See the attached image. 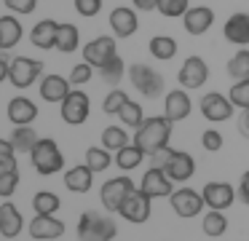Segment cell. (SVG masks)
Listing matches in <instances>:
<instances>
[{"label": "cell", "mask_w": 249, "mask_h": 241, "mask_svg": "<svg viewBox=\"0 0 249 241\" xmlns=\"http://www.w3.org/2000/svg\"><path fill=\"white\" fill-rule=\"evenodd\" d=\"M169 137H172V121L166 115H153L145 118V123L134 131V145L145 150V155H153L161 148H169Z\"/></svg>", "instance_id": "obj_1"}, {"label": "cell", "mask_w": 249, "mask_h": 241, "mask_svg": "<svg viewBox=\"0 0 249 241\" xmlns=\"http://www.w3.org/2000/svg\"><path fill=\"white\" fill-rule=\"evenodd\" d=\"M118 236V225L102 212H83L78 217V239L81 241H113Z\"/></svg>", "instance_id": "obj_2"}, {"label": "cell", "mask_w": 249, "mask_h": 241, "mask_svg": "<svg viewBox=\"0 0 249 241\" xmlns=\"http://www.w3.org/2000/svg\"><path fill=\"white\" fill-rule=\"evenodd\" d=\"M30 161H33L35 171L43 174V177L56 174V171H62V166H65V155H62L59 145H56L54 139H38L35 150L30 153Z\"/></svg>", "instance_id": "obj_3"}, {"label": "cell", "mask_w": 249, "mask_h": 241, "mask_svg": "<svg viewBox=\"0 0 249 241\" xmlns=\"http://www.w3.org/2000/svg\"><path fill=\"white\" fill-rule=\"evenodd\" d=\"M134 190H137L134 180L126 177V174H121V177H113V180H107L102 185V190H99V201H102V206L107 209V212H121L124 201Z\"/></svg>", "instance_id": "obj_4"}, {"label": "cell", "mask_w": 249, "mask_h": 241, "mask_svg": "<svg viewBox=\"0 0 249 241\" xmlns=\"http://www.w3.org/2000/svg\"><path fill=\"white\" fill-rule=\"evenodd\" d=\"M129 80L140 94L150 96V99H156V96L163 94V75L156 73L150 64H131L129 67Z\"/></svg>", "instance_id": "obj_5"}, {"label": "cell", "mask_w": 249, "mask_h": 241, "mask_svg": "<svg viewBox=\"0 0 249 241\" xmlns=\"http://www.w3.org/2000/svg\"><path fill=\"white\" fill-rule=\"evenodd\" d=\"M236 105L231 102V96L220 94V91H209V94L201 96V115L212 123H225L233 118Z\"/></svg>", "instance_id": "obj_6"}, {"label": "cell", "mask_w": 249, "mask_h": 241, "mask_svg": "<svg viewBox=\"0 0 249 241\" xmlns=\"http://www.w3.org/2000/svg\"><path fill=\"white\" fill-rule=\"evenodd\" d=\"M89 110H91V102H89V94L81 91V89H72L70 94H67V99L59 105L62 121L70 123V126H81V123H86Z\"/></svg>", "instance_id": "obj_7"}, {"label": "cell", "mask_w": 249, "mask_h": 241, "mask_svg": "<svg viewBox=\"0 0 249 241\" xmlns=\"http://www.w3.org/2000/svg\"><path fill=\"white\" fill-rule=\"evenodd\" d=\"M40 73H43V62L30 59V56H14L11 70H8V80L17 89H30L40 78Z\"/></svg>", "instance_id": "obj_8"}, {"label": "cell", "mask_w": 249, "mask_h": 241, "mask_svg": "<svg viewBox=\"0 0 249 241\" xmlns=\"http://www.w3.org/2000/svg\"><path fill=\"white\" fill-rule=\"evenodd\" d=\"M113 56H118V48H115V37L113 35H99L91 43L83 46V62H89L91 67H105Z\"/></svg>", "instance_id": "obj_9"}, {"label": "cell", "mask_w": 249, "mask_h": 241, "mask_svg": "<svg viewBox=\"0 0 249 241\" xmlns=\"http://www.w3.org/2000/svg\"><path fill=\"white\" fill-rule=\"evenodd\" d=\"M140 190L147 193L150 198H169V196L174 193V180H172V177H169L163 169H158V166H150V169L142 174Z\"/></svg>", "instance_id": "obj_10"}, {"label": "cell", "mask_w": 249, "mask_h": 241, "mask_svg": "<svg viewBox=\"0 0 249 241\" xmlns=\"http://www.w3.org/2000/svg\"><path fill=\"white\" fill-rule=\"evenodd\" d=\"M177 80L182 89L193 91V89H201V86L209 80V67H206V62L201 56H188L182 62V67H179L177 73Z\"/></svg>", "instance_id": "obj_11"}, {"label": "cell", "mask_w": 249, "mask_h": 241, "mask_svg": "<svg viewBox=\"0 0 249 241\" xmlns=\"http://www.w3.org/2000/svg\"><path fill=\"white\" fill-rule=\"evenodd\" d=\"M169 204H172L174 214H179V217H185V220L201 214V206H206L204 196L196 193L193 187H179V190H174L172 196H169Z\"/></svg>", "instance_id": "obj_12"}, {"label": "cell", "mask_w": 249, "mask_h": 241, "mask_svg": "<svg viewBox=\"0 0 249 241\" xmlns=\"http://www.w3.org/2000/svg\"><path fill=\"white\" fill-rule=\"evenodd\" d=\"M150 201H153V198L147 196V193H142L140 187H137V190L124 201V206H121V212H118V214L126 220V222L142 225V222H147V217H150Z\"/></svg>", "instance_id": "obj_13"}, {"label": "cell", "mask_w": 249, "mask_h": 241, "mask_svg": "<svg viewBox=\"0 0 249 241\" xmlns=\"http://www.w3.org/2000/svg\"><path fill=\"white\" fill-rule=\"evenodd\" d=\"M214 24V11L209 5H190L188 14L182 16V27L188 35H204Z\"/></svg>", "instance_id": "obj_14"}, {"label": "cell", "mask_w": 249, "mask_h": 241, "mask_svg": "<svg viewBox=\"0 0 249 241\" xmlns=\"http://www.w3.org/2000/svg\"><path fill=\"white\" fill-rule=\"evenodd\" d=\"M30 236L38 241H51V239H59L65 236V222L54 214H35L30 220Z\"/></svg>", "instance_id": "obj_15"}, {"label": "cell", "mask_w": 249, "mask_h": 241, "mask_svg": "<svg viewBox=\"0 0 249 241\" xmlns=\"http://www.w3.org/2000/svg\"><path fill=\"white\" fill-rule=\"evenodd\" d=\"M110 30L115 37H131L140 30V19H137V11L129 5H118V8L110 11Z\"/></svg>", "instance_id": "obj_16"}, {"label": "cell", "mask_w": 249, "mask_h": 241, "mask_svg": "<svg viewBox=\"0 0 249 241\" xmlns=\"http://www.w3.org/2000/svg\"><path fill=\"white\" fill-rule=\"evenodd\" d=\"M190 110H193V102H190V96H188V89H174V91H169L166 99H163V115L172 123L185 121V118L190 115Z\"/></svg>", "instance_id": "obj_17"}, {"label": "cell", "mask_w": 249, "mask_h": 241, "mask_svg": "<svg viewBox=\"0 0 249 241\" xmlns=\"http://www.w3.org/2000/svg\"><path fill=\"white\" fill-rule=\"evenodd\" d=\"M201 196H204L206 206L220 209V212H225V209L236 201V190H233V185H228V182H206Z\"/></svg>", "instance_id": "obj_18"}, {"label": "cell", "mask_w": 249, "mask_h": 241, "mask_svg": "<svg viewBox=\"0 0 249 241\" xmlns=\"http://www.w3.org/2000/svg\"><path fill=\"white\" fill-rule=\"evenodd\" d=\"M222 35H225V40L233 43V46L247 48L249 46V14H244V11L231 14L225 21V27H222Z\"/></svg>", "instance_id": "obj_19"}, {"label": "cell", "mask_w": 249, "mask_h": 241, "mask_svg": "<svg viewBox=\"0 0 249 241\" xmlns=\"http://www.w3.org/2000/svg\"><path fill=\"white\" fill-rule=\"evenodd\" d=\"M6 115L14 126H33V121L38 118V105L27 96H14L6 107Z\"/></svg>", "instance_id": "obj_20"}, {"label": "cell", "mask_w": 249, "mask_h": 241, "mask_svg": "<svg viewBox=\"0 0 249 241\" xmlns=\"http://www.w3.org/2000/svg\"><path fill=\"white\" fill-rule=\"evenodd\" d=\"M72 91V83H70V78H62V75H56V73H51V75H46L43 80H40V99H46V102H65L67 99V94Z\"/></svg>", "instance_id": "obj_21"}, {"label": "cell", "mask_w": 249, "mask_h": 241, "mask_svg": "<svg viewBox=\"0 0 249 241\" xmlns=\"http://www.w3.org/2000/svg\"><path fill=\"white\" fill-rule=\"evenodd\" d=\"M163 171H166L174 182H188L190 177L196 174V161H193V155L185 153V150H174L169 164L163 166Z\"/></svg>", "instance_id": "obj_22"}, {"label": "cell", "mask_w": 249, "mask_h": 241, "mask_svg": "<svg viewBox=\"0 0 249 241\" xmlns=\"http://www.w3.org/2000/svg\"><path fill=\"white\" fill-rule=\"evenodd\" d=\"M22 228H24L22 214H19V209L6 198V201L0 204V233H3V239H17V236L22 233Z\"/></svg>", "instance_id": "obj_23"}, {"label": "cell", "mask_w": 249, "mask_h": 241, "mask_svg": "<svg viewBox=\"0 0 249 241\" xmlns=\"http://www.w3.org/2000/svg\"><path fill=\"white\" fill-rule=\"evenodd\" d=\"M56 32H59V21L54 19H43L30 30V43L35 48H56Z\"/></svg>", "instance_id": "obj_24"}, {"label": "cell", "mask_w": 249, "mask_h": 241, "mask_svg": "<svg viewBox=\"0 0 249 241\" xmlns=\"http://www.w3.org/2000/svg\"><path fill=\"white\" fill-rule=\"evenodd\" d=\"M91 182H94V169L89 164L72 166V169L65 171V187L70 193H89L91 190Z\"/></svg>", "instance_id": "obj_25"}, {"label": "cell", "mask_w": 249, "mask_h": 241, "mask_svg": "<svg viewBox=\"0 0 249 241\" xmlns=\"http://www.w3.org/2000/svg\"><path fill=\"white\" fill-rule=\"evenodd\" d=\"M19 40H22V24H19V19L11 14H3L0 16V51L8 54Z\"/></svg>", "instance_id": "obj_26"}, {"label": "cell", "mask_w": 249, "mask_h": 241, "mask_svg": "<svg viewBox=\"0 0 249 241\" xmlns=\"http://www.w3.org/2000/svg\"><path fill=\"white\" fill-rule=\"evenodd\" d=\"M38 134H35V129L33 126H14V131L8 134V142L14 145V150L17 153H33L35 150V145H38Z\"/></svg>", "instance_id": "obj_27"}, {"label": "cell", "mask_w": 249, "mask_h": 241, "mask_svg": "<svg viewBox=\"0 0 249 241\" xmlns=\"http://www.w3.org/2000/svg\"><path fill=\"white\" fill-rule=\"evenodd\" d=\"M78 46H81V32H78V27L70 24V21H59V32H56V51L72 54Z\"/></svg>", "instance_id": "obj_28"}, {"label": "cell", "mask_w": 249, "mask_h": 241, "mask_svg": "<svg viewBox=\"0 0 249 241\" xmlns=\"http://www.w3.org/2000/svg\"><path fill=\"white\" fill-rule=\"evenodd\" d=\"M147 48H150V56L161 59V62H169L172 56H177V40L172 35H153Z\"/></svg>", "instance_id": "obj_29"}, {"label": "cell", "mask_w": 249, "mask_h": 241, "mask_svg": "<svg viewBox=\"0 0 249 241\" xmlns=\"http://www.w3.org/2000/svg\"><path fill=\"white\" fill-rule=\"evenodd\" d=\"M142 161H145V150L137 148L134 142L126 145V148H121L118 153H115V166H118V169H124V171L137 169V166H140Z\"/></svg>", "instance_id": "obj_30"}, {"label": "cell", "mask_w": 249, "mask_h": 241, "mask_svg": "<svg viewBox=\"0 0 249 241\" xmlns=\"http://www.w3.org/2000/svg\"><path fill=\"white\" fill-rule=\"evenodd\" d=\"M118 118H121V123H124V126L134 129V131L142 126V123H145L142 105H140V102H134V99H126V102H124V107L118 110Z\"/></svg>", "instance_id": "obj_31"}, {"label": "cell", "mask_w": 249, "mask_h": 241, "mask_svg": "<svg viewBox=\"0 0 249 241\" xmlns=\"http://www.w3.org/2000/svg\"><path fill=\"white\" fill-rule=\"evenodd\" d=\"M126 145H131V139H129V134H126L124 126H107L102 131V148H107L110 153H118Z\"/></svg>", "instance_id": "obj_32"}, {"label": "cell", "mask_w": 249, "mask_h": 241, "mask_svg": "<svg viewBox=\"0 0 249 241\" xmlns=\"http://www.w3.org/2000/svg\"><path fill=\"white\" fill-rule=\"evenodd\" d=\"M201 228H204L206 236L217 239V236H222L228 230V220H225V214H222L220 209H209V212L204 214V220H201Z\"/></svg>", "instance_id": "obj_33"}, {"label": "cell", "mask_w": 249, "mask_h": 241, "mask_svg": "<svg viewBox=\"0 0 249 241\" xmlns=\"http://www.w3.org/2000/svg\"><path fill=\"white\" fill-rule=\"evenodd\" d=\"M59 206H62L59 196L51 193V190H40V193H35V196H33L35 214H56V212H59Z\"/></svg>", "instance_id": "obj_34"}, {"label": "cell", "mask_w": 249, "mask_h": 241, "mask_svg": "<svg viewBox=\"0 0 249 241\" xmlns=\"http://www.w3.org/2000/svg\"><path fill=\"white\" fill-rule=\"evenodd\" d=\"M228 75H231L233 80L249 78V51L247 48H238V51L228 59Z\"/></svg>", "instance_id": "obj_35"}, {"label": "cell", "mask_w": 249, "mask_h": 241, "mask_svg": "<svg viewBox=\"0 0 249 241\" xmlns=\"http://www.w3.org/2000/svg\"><path fill=\"white\" fill-rule=\"evenodd\" d=\"M126 73H129V70H126V64H124V59H121V56H113L107 64H105V67H99V75H102V80H105V83H110L113 89L121 83V80H124Z\"/></svg>", "instance_id": "obj_36"}, {"label": "cell", "mask_w": 249, "mask_h": 241, "mask_svg": "<svg viewBox=\"0 0 249 241\" xmlns=\"http://www.w3.org/2000/svg\"><path fill=\"white\" fill-rule=\"evenodd\" d=\"M86 164L94 169V174L97 171H105L110 164H113V155H110L107 148H89L86 150Z\"/></svg>", "instance_id": "obj_37"}, {"label": "cell", "mask_w": 249, "mask_h": 241, "mask_svg": "<svg viewBox=\"0 0 249 241\" xmlns=\"http://www.w3.org/2000/svg\"><path fill=\"white\" fill-rule=\"evenodd\" d=\"M190 8V0H158V14H163L166 19H179Z\"/></svg>", "instance_id": "obj_38"}, {"label": "cell", "mask_w": 249, "mask_h": 241, "mask_svg": "<svg viewBox=\"0 0 249 241\" xmlns=\"http://www.w3.org/2000/svg\"><path fill=\"white\" fill-rule=\"evenodd\" d=\"M228 96H231V102L238 110H249V78L236 80V83L231 86V91H228Z\"/></svg>", "instance_id": "obj_39"}, {"label": "cell", "mask_w": 249, "mask_h": 241, "mask_svg": "<svg viewBox=\"0 0 249 241\" xmlns=\"http://www.w3.org/2000/svg\"><path fill=\"white\" fill-rule=\"evenodd\" d=\"M17 171V150L8 139H0V174Z\"/></svg>", "instance_id": "obj_40"}, {"label": "cell", "mask_w": 249, "mask_h": 241, "mask_svg": "<svg viewBox=\"0 0 249 241\" xmlns=\"http://www.w3.org/2000/svg\"><path fill=\"white\" fill-rule=\"evenodd\" d=\"M129 99V94L126 91H121L118 86H115L113 91H110L107 96H105V102H102V110L105 112H110V115H118V110L124 107V102Z\"/></svg>", "instance_id": "obj_41"}, {"label": "cell", "mask_w": 249, "mask_h": 241, "mask_svg": "<svg viewBox=\"0 0 249 241\" xmlns=\"http://www.w3.org/2000/svg\"><path fill=\"white\" fill-rule=\"evenodd\" d=\"M91 78H94V67L89 62L72 64V70H70V83L72 86H83V83H89Z\"/></svg>", "instance_id": "obj_42"}, {"label": "cell", "mask_w": 249, "mask_h": 241, "mask_svg": "<svg viewBox=\"0 0 249 241\" xmlns=\"http://www.w3.org/2000/svg\"><path fill=\"white\" fill-rule=\"evenodd\" d=\"M72 5H75V11L81 16H86V19H91V16H97L99 11H102V0H72Z\"/></svg>", "instance_id": "obj_43"}, {"label": "cell", "mask_w": 249, "mask_h": 241, "mask_svg": "<svg viewBox=\"0 0 249 241\" xmlns=\"http://www.w3.org/2000/svg\"><path fill=\"white\" fill-rule=\"evenodd\" d=\"M201 145H204V150H209V153H217V150H222V134L214 131V129H206V131L201 134Z\"/></svg>", "instance_id": "obj_44"}, {"label": "cell", "mask_w": 249, "mask_h": 241, "mask_svg": "<svg viewBox=\"0 0 249 241\" xmlns=\"http://www.w3.org/2000/svg\"><path fill=\"white\" fill-rule=\"evenodd\" d=\"M17 185H19V174H17V171L0 174V196H3V201H6V198H11V193L17 190Z\"/></svg>", "instance_id": "obj_45"}, {"label": "cell", "mask_w": 249, "mask_h": 241, "mask_svg": "<svg viewBox=\"0 0 249 241\" xmlns=\"http://www.w3.org/2000/svg\"><path fill=\"white\" fill-rule=\"evenodd\" d=\"M3 5L8 11H14V14H33L38 0H3Z\"/></svg>", "instance_id": "obj_46"}, {"label": "cell", "mask_w": 249, "mask_h": 241, "mask_svg": "<svg viewBox=\"0 0 249 241\" xmlns=\"http://www.w3.org/2000/svg\"><path fill=\"white\" fill-rule=\"evenodd\" d=\"M172 153H174L172 148H161L158 153H153V155H150V158H153V166H158V169H163V166L169 164V158H172Z\"/></svg>", "instance_id": "obj_47"}, {"label": "cell", "mask_w": 249, "mask_h": 241, "mask_svg": "<svg viewBox=\"0 0 249 241\" xmlns=\"http://www.w3.org/2000/svg\"><path fill=\"white\" fill-rule=\"evenodd\" d=\"M238 198H241L244 204H249V171H244V177H241V185H238Z\"/></svg>", "instance_id": "obj_48"}, {"label": "cell", "mask_w": 249, "mask_h": 241, "mask_svg": "<svg viewBox=\"0 0 249 241\" xmlns=\"http://www.w3.org/2000/svg\"><path fill=\"white\" fill-rule=\"evenodd\" d=\"M131 5L137 11H153V8H158V0H131Z\"/></svg>", "instance_id": "obj_49"}, {"label": "cell", "mask_w": 249, "mask_h": 241, "mask_svg": "<svg viewBox=\"0 0 249 241\" xmlns=\"http://www.w3.org/2000/svg\"><path fill=\"white\" fill-rule=\"evenodd\" d=\"M238 131L249 137V110H241V115H238Z\"/></svg>", "instance_id": "obj_50"}, {"label": "cell", "mask_w": 249, "mask_h": 241, "mask_svg": "<svg viewBox=\"0 0 249 241\" xmlns=\"http://www.w3.org/2000/svg\"><path fill=\"white\" fill-rule=\"evenodd\" d=\"M8 70H11V64H8L6 51H3V59H0V78H3V80H8Z\"/></svg>", "instance_id": "obj_51"}]
</instances>
